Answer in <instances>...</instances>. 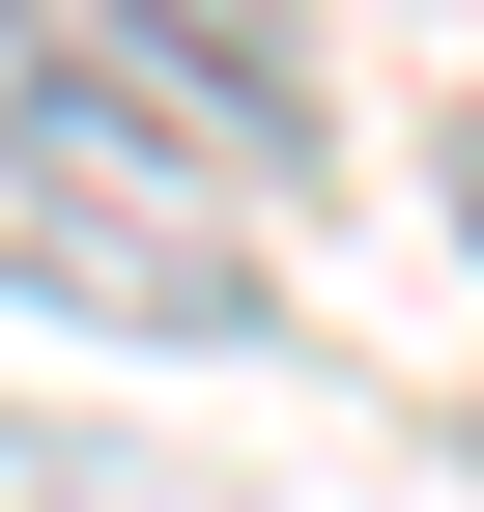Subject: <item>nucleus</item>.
<instances>
[{
	"label": "nucleus",
	"mask_w": 484,
	"mask_h": 512,
	"mask_svg": "<svg viewBox=\"0 0 484 512\" xmlns=\"http://www.w3.org/2000/svg\"><path fill=\"white\" fill-rule=\"evenodd\" d=\"M285 200H314V86L171 0L114 29H0V285L86 342H257L285 313Z\"/></svg>",
	"instance_id": "nucleus-1"
},
{
	"label": "nucleus",
	"mask_w": 484,
	"mask_h": 512,
	"mask_svg": "<svg viewBox=\"0 0 484 512\" xmlns=\"http://www.w3.org/2000/svg\"><path fill=\"white\" fill-rule=\"evenodd\" d=\"M86 484H114V456H57V427L0 399V512H86Z\"/></svg>",
	"instance_id": "nucleus-2"
},
{
	"label": "nucleus",
	"mask_w": 484,
	"mask_h": 512,
	"mask_svg": "<svg viewBox=\"0 0 484 512\" xmlns=\"http://www.w3.org/2000/svg\"><path fill=\"white\" fill-rule=\"evenodd\" d=\"M456 228H484V86H456Z\"/></svg>",
	"instance_id": "nucleus-3"
}]
</instances>
